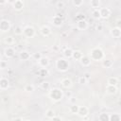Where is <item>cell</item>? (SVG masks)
I'll return each mask as SVG.
<instances>
[{"label":"cell","instance_id":"cell-19","mask_svg":"<svg viewBox=\"0 0 121 121\" xmlns=\"http://www.w3.org/2000/svg\"><path fill=\"white\" fill-rule=\"evenodd\" d=\"M19 57H20L21 60H28V59L30 58V54H29L27 51H22V52L20 53Z\"/></svg>","mask_w":121,"mask_h":121},{"label":"cell","instance_id":"cell-35","mask_svg":"<svg viewBox=\"0 0 121 121\" xmlns=\"http://www.w3.org/2000/svg\"><path fill=\"white\" fill-rule=\"evenodd\" d=\"M72 1H73V4L76 7H80L83 3V0H72Z\"/></svg>","mask_w":121,"mask_h":121},{"label":"cell","instance_id":"cell-17","mask_svg":"<svg viewBox=\"0 0 121 121\" xmlns=\"http://www.w3.org/2000/svg\"><path fill=\"white\" fill-rule=\"evenodd\" d=\"M61 85L64 88H70L72 86V81H71L70 78H63L61 80Z\"/></svg>","mask_w":121,"mask_h":121},{"label":"cell","instance_id":"cell-42","mask_svg":"<svg viewBox=\"0 0 121 121\" xmlns=\"http://www.w3.org/2000/svg\"><path fill=\"white\" fill-rule=\"evenodd\" d=\"M83 76H84V77H85L87 79H89V78H90V77H91V76H90V73H88V72H86V73H85Z\"/></svg>","mask_w":121,"mask_h":121},{"label":"cell","instance_id":"cell-41","mask_svg":"<svg viewBox=\"0 0 121 121\" xmlns=\"http://www.w3.org/2000/svg\"><path fill=\"white\" fill-rule=\"evenodd\" d=\"M116 27L121 28V20H117L116 21Z\"/></svg>","mask_w":121,"mask_h":121},{"label":"cell","instance_id":"cell-7","mask_svg":"<svg viewBox=\"0 0 121 121\" xmlns=\"http://www.w3.org/2000/svg\"><path fill=\"white\" fill-rule=\"evenodd\" d=\"M99 10H100L101 18L106 19V18H108V17L110 16V14H111V11H110V9H109L108 8H102V9H99Z\"/></svg>","mask_w":121,"mask_h":121},{"label":"cell","instance_id":"cell-38","mask_svg":"<svg viewBox=\"0 0 121 121\" xmlns=\"http://www.w3.org/2000/svg\"><path fill=\"white\" fill-rule=\"evenodd\" d=\"M84 18H85V16H84L83 14H81V13H79V14H78V15L76 16V19H77L78 21H81V20H84Z\"/></svg>","mask_w":121,"mask_h":121},{"label":"cell","instance_id":"cell-16","mask_svg":"<svg viewBox=\"0 0 121 121\" xmlns=\"http://www.w3.org/2000/svg\"><path fill=\"white\" fill-rule=\"evenodd\" d=\"M88 26V24L85 20H81V21H78V29H81V30H84L86 29Z\"/></svg>","mask_w":121,"mask_h":121},{"label":"cell","instance_id":"cell-9","mask_svg":"<svg viewBox=\"0 0 121 121\" xmlns=\"http://www.w3.org/2000/svg\"><path fill=\"white\" fill-rule=\"evenodd\" d=\"M8 87H9V80H8V78L2 77L1 79H0V89L1 90H6V89H8Z\"/></svg>","mask_w":121,"mask_h":121},{"label":"cell","instance_id":"cell-31","mask_svg":"<svg viewBox=\"0 0 121 121\" xmlns=\"http://www.w3.org/2000/svg\"><path fill=\"white\" fill-rule=\"evenodd\" d=\"M23 32H24V29H23L21 26H16V27L14 28V33L17 34V35L23 34Z\"/></svg>","mask_w":121,"mask_h":121},{"label":"cell","instance_id":"cell-44","mask_svg":"<svg viewBox=\"0 0 121 121\" xmlns=\"http://www.w3.org/2000/svg\"><path fill=\"white\" fill-rule=\"evenodd\" d=\"M66 95H67V97H68V98H70V97L72 96V94H71V92H67V93H66Z\"/></svg>","mask_w":121,"mask_h":121},{"label":"cell","instance_id":"cell-46","mask_svg":"<svg viewBox=\"0 0 121 121\" xmlns=\"http://www.w3.org/2000/svg\"><path fill=\"white\" fill-rule=\"evenodd\" d=\"M7 1H8L9 3H10V4H13V3H14L16 0H7Z\"/></svg>","mask_w":121,"mask_h":121},{"label":"cell","instance_id":"cell-30","mask_svg":"<svg viewBox=\"0 0 121 121\" xmlns=\"http://www.w3.org/2000/svg\"><path fill=\"white\" fill-rule=\"evenodd\" d=\"M46 116H47L48 118H51V119H52V118L55 116V112H54V111L51 110V109L47 110V111H46Z\"/></svg>","mask_w":121,"mask_h":121},{"label":"cell","instance_id":"cell-32","mask_svg":"<svg viewBox=\"0 0 121 121\" xmlns=\"http://www.w3.org/2000/svg\"><path fill=\"white\" fill-rule=\"evenodd\" d=\"M25 91L26 92H32V91H34V86L32 84H27L25 86Z\"/></svg>","mask_w":121,"mask_h":121},{"label":"cell","instance_id":"cell-25","mask_svg":"<svg viewBox=\"0 0 121 121\" xmlns=\"http://www.w3.org/2000/svg\"><path fill=\"white\" fill-rule=\"evenodd\" d=\"M37 74H39V76H41V77H45V76H47L48 71L46 70V68H45V67H43V68H41V69L38 71V73H37Z\"/></svg>","mask_w":121,"mask_h":121},{"label":"cell","instance_id":"cell-26","mask_svg":"<svg viewBox=\"0 0 121 121\" xmlns=\"http://www.w3.org/2000/svg\"><path fill=\"white\" fill-rule=\"evenodd\" d=\"M112 64H113V62L111 60H103V66L106 67V68H111L112 66Z\"/></svg>","mask_w":121,"mask_h":121},{"label":"cell","instance_id":"cell-13","mask_svg":"<svg viewBox=\"0 0 121 121\" xmlns=\"http://www.w3.org/2000/svg\"><path fill=\"white\" fill-rule=\"evenodd\" d=\"M48 63H49V60H48V58H46V57H42V58L39 60V64H40V66H42V67H46V66L48 65Z\"/></svg>","mask_w":121,"mask_h":121},{"label":"cell","instance_id":"cell-20","mask_svg":"<svg viewBox=\"0 0 121 121\" xmlns=\"http://www.w3.org/2000/svg\"><path fill=\"white\" fill-rule=\"evenodd\" d=\"M73 52H74V51H73L71 48H69V47L67 48V47H66V48L63 50V56H64L65 58H71V57L73 56Z\"/></svg>","mask_w":121,"mask_h":121},{"label":"cell","instance_id":"cell-45","mask_svg":"<svg viewBox=\"0 0 121 121\" xmlns=\"http://www.w3.org/2000/svg\"><path fill=\"white\" fill-rule=\"evenodd\" d=\"M52 120H61V118H60V117H58V116H54V117L52 118Z\"/></svg>","mask_w":121,"mask_h":121},{"label":"cell","instance_id":"cell-34","mask_svg":"<svg viewBox=\"0 0 121 121\" xmlns=\"http://www.w3.org/2000/svg\"><path fill=\"white\" fill-rule=\"evenodd\" d=\"M32 57L35 59V60H39L43 56H42V53H40V52H36V53H34L33 55H32Z\"/></svg>","mask_w":121,"mask_h":121},{"label":"cell","instance_id":"cell-18","mask_svg":"<svg viewBox=\"0 0 121 121\" xmlns=\"http://www.w3.org/2000/svg\"><path fill=\"white\" fill-rule=\"evenodd\" d=\"M106 90H107V93L110 94V95H114L116 93V91H117L116 86H114V85H108Z\"/></svg>","mask_w":121,"mask_h":121},{"label":"cell","instance_id":"cell-29","mask_svg":"<svg viewBox=\"0 0 121 121\" xmlns=\"http://www.w3.org/2000/svg\"><path fill=\"white\" fill-rule=\"evenodd\" d=\"M78 110H79V107L77 106L76 104H74V105H72V106L70 107V112H71L72 113H78Z\"/></svg>","mask_w":121,"mask_h":121},{"label":"cell","instance_id":"cell-14","mask_svg":"<svg viewBox=\"0 0 121 121\" xmlns=\"http://www.w3.org/2000/svg\"><path fill=\"white\" fill-rule=\"evenodd\" d=\"M88 112H89V110H88V108L87 107H85V106H82V107H79V110H78V114L80 115V116H86L87 114H88Z\"/></svg>","mask_w":121,"mask_h":121},{"label":"cell","instance_id":"cell-11","mask_svg":"<svg viewBox=\"0 0 121 121\" xmlns=\"http://www.w3.org/2000/svg\"><path fill=\"white\" fill-rule=\"evenodd\" d=\"M111 34H112V36H113L114 38H119V37L121 36V28L115 26L114 28H112V29L111 30Z\"/></svg>","mask_w":121,"mask_h":121},{"label":"cell","instance_id":"cell-23","mask_svg":"<svg viewBox=\"0 0 121 121\" xmlns=\"http://www.w3.org/2000/svg\"><path fill=\"white\" fill-rule=\"evenodd\" d=\"M82 56H83V55H82V53H81L79 50H76V51L73 52V56H72V57H73L74 59H76V60H80Z\"/></svg>","mask_w":121,"mask_h":121},{"label":"cell","instance_id":"cell-39","mask_svg":"<svg viewBox=\"0 0 121 121\" xmlns=\"http://www.w3.org/2000/svg\"><path fill=\"white\" fill-rule=\"evenodd\" d=\"M7 66H8V64H7V62L5 60H1L0 61V68L1 69H5Z\"/></svg>","mask_w":121,"mask_h":121},{"label":"cell","instance_id":"cell-33","mask_svg":"<svg viewBox=\"0 0 121 121\" xmlns=\"http://www.w3.org/2000/svg\"><path fill=\"white\" fill-rule=\"evenodd\" d=\"M4 42L6 43H8V44H11V43H13V42H14V40H13V38L12 37H6L5 38V40H4Z\"/></svg>","mask_w":121,"mask_h":121},{"label":"cell","instance_id":"cell-28","mask_svg":"<svg viewBox=\"0 0 121 121\" xmlns=\"http://www.w3.org/2000/svg\"><path fill=\"white\" fill-rule=\"evenodd\" d=\"M99 5H100L99 0H91V6H92V8L98 9L99 8Z\"/></svg>","mask_w":121,"mask_h":121},{"label":"cell","instance_id":"cell-49","mask_svg":"<svg viewBox=\"0 0 121 121\" xmlns=\"http://www.w3.org/2000/svg\"><path fill=\"white\" fill-rule=\"evenodd\" d=\"M53 49H54V50H58V46H54Z\"/></svg>","mask_w":121,"mask_h":121},{"label":"cell","instance_id":"cell-12","mask_svg":"<svg viewBox=\"0 0 121 121\" xmlns=\"http://www.w3.org/2000/svg\"><path fill=\"white\" fill-rule=\"evenodd\" d=\"M12 5H13V8L16 10H21L23 9V7H24V3H23L22 0H16Z\"/></svg>","mask_w":121,"mask_h":121},{"label":"cell","instance_id":"cell-48","mask_svg":"<svg viewBox=\"0 0 121 121\" xmlns=\"http://www.w3.org/2000/svg\"><path fill=\"white\" fill-rule=\"evenodd\" d=\"M5 3H6V0H0V4L1 5H4Z\"/></svg>","mask_w":121,"mask_h":121},{"label":"cell","instance_id":"cell-27","mask_svg":"<svg viewBox=\"0 0 121 121\" xmlns=\"http://www.w3.org/2000/svg\"><path fill=\"white\" fill-rule=\"evenodd\" d=\"M98 119L100 121H108L110 120V115H108L107 113H100V115L98 116Z\"/></svg>","mask_w":121,"mask_h":121},{"label":"cell","instance_id":"cell-24","mask_svg":"<svg viewBox=\"0 0 121 121\" xmlns=\"http://www.w3.org/2000/svg\"><path fill=\"white\" fill-rule=\"evenodd\" d=\"M110 120L112 121H119L121 120V115L118 113H112L110 115Z\"/></svg>","mask_w":121,"mask_h":121},{"label":"cell","instance_id":"cell-37","mask_svg":"<svg viewBox=\"0 0 121 121\" xmlns=\"http://www.w3.org/2000/svg\"><path fill=\"white\" fill-rule=\"evenodd\" d=\"M86 81H87V78H86L84 76H81V77L78 78V82H79V83H81V84L86 83Z\"/></svg>","mask_w":121,"mask_h":121},{"label":"cell","instance_id":"cell-15","mask_svg":"<svg viewBox=\"0 0 121 121\" xmlns=\"http://www.w3.org/2000/svg\"><path fill=\"white\" fill-rule=\"evenodd\" d=\"M52 22H53V24H54L55 26H60V25L62 24V19H61V17H60V16L56 15V16H54V17H53Z\"/></svg>","mask_w":121,"mask_h":121},{"label":"cell","instance_id":"cell-5","mask_svg":"<svg viewBox=\"0 0 121 121\" xmlns=\"http://www.w3.org/2000/svg\"><path fill=\"white\" fill-rule=\"evenodd\" d=\"M26 37H28V38H32L33 36H34V34H35V30H34V28L32 27V26H26L25 28H24V32H23Z\"/></svg>","mask_w":121,"mask_h":121},{"label":"cell","instance_id":"cell-36","mask_svg":"<svg viewBox=\"0 0 121 121\" xmlns=\"http://www.w3.org/2000/svg\"><path fill=\"white\" fill-rule=\"evenodd\" d=\"M49 82H46V81H44V82H43L42 84H41V87L43 88V89H45V90H47V89H49Z\"/></svg>","mask_w":121,"mask_h":121},{"label":"cell","instance_id":"cell-6","mask_svg":"<svg viewBox=\"0 0 121 121\" xmlns=\"http://www.w3.org/2000/svg\"><path fill=\"white\" fill-rule=\"evenodd\" d=\"M14 53H15V51H14V49H13L11 46H8V47L5 48V50H4V54H5V56H6L7 58H11V57H13V56H14Z\"/></svg>","mask_w":121,"mask_h":121},{"label":"cell","instance_id":"cell-22","mask_svg":"<svg viewBox=\"0 0 121 121\" xmlns=\"http://www.w3.org/2000/svg\"><path fill=\"white\" fill-rule=\"evenodd\" d=\"M92 16H93L95 19H99V18H101L99 9H95L92 11Z\"/></svg>","mask_w":121,"mask_h":121},{"label":"cell","instance_id":"cell-10","mask_svg":"<svg viewBox=\"0 0 121 121\" xmlns=\"http://www.w3.org/2000/svg\"><path fill=\"white\" fill-rule=\"evenodd\" d=\"M79 61H80V63H81L83 66H88V65H90V63H91V58L88 57V56H82L81 59L79 60Z\"/></svg>","mask_w":121,"mask_h":121},{"label":"cell","instance_id":"cell-3","mask_svg":"<svg viewBox=\"0 0 121 121\" xmlns=\"http://www.w3.org/2000/svg\"><path fill=\"white\" fill-rule=\"evenodd\" d=\"M56 67L60 71H66L69 67L68 60H66L65 59H59L56 61Z\"/></svg>","mask_w":121,"mask_h":121},{"label":"cell","instance_id":"cell-43","mask_svg":"<svg viewBox=\"0 0 121 121\" xmlns=\"http://www.w3.org/2000/svg\"><path fill=\"white\" fill-rule=\"evenodd\" d=\"M70 101H71V103L75 104V103H76V98L73 97V96H71V97H70Z\"/></svg>","mask_w":121,"mask_h":121},{"label":"cell","instance_id":"cell-21","mask_svg":"<svg viewBox=\"0 0 121 121\" xmlns=\"http://www.w3.org/2000/svg\"><path fill=\"white\" fill-rule=\"evenodd\" d=\"M117 83H118V79L115 77H110L108 78V85H114V86H116Z\"/></svg>","mask_w":121,"mask_h":121},{"label":"cell","instance_id":"cell-2","mask_svg":"<svg viewBox=\"0 0 121 121\" xmlns=\"http://www.w3.org/2000/svg\"><path fill=\"white\" fill-rule=\"evenodd\" d=\"M62 91L60 89H58V88H54L50 91L49 93V96L54 100V101H60L61 98H62Z\"/></svg>","mask_w":121,"mask_h":121},{"label":"cell","instance_id":"cell-8","mask_svg":"<svg viewBox=\"0 0 121 121\" xmlns=\"http://www.w3.org/2000/svg\"><path fill=\"white\" fill-rule=\"evenodd\" d=\"M40 31H41V33L43 34V36H45V37H47V36H49V35L51 34V29H50V27L47 26H43L41 27Z\"/></svg>","mask_w":121,"mask_h":121},{"label":"cell","instance_id":"cell-40","mask_svg":"<svg viewBox=\"0 0 121 121\" xmlns=\"http://www.w3.org/2000/svg\"><path fill=\"white\" fill-rule=\"evenodd\" d=\"M57 8H58V9H63V8H64V3H63L62 1H59V2L57 3Z\"/></svg>","mask_w":121,"mask_h":121},{"label":"cell","instance_id":"cell-4","mask_svg":"<svg viewBox=\"0 0 121 121\" xmlns=\"http://www.w3.org/2000/svg\"><path fill=\"white\" fill-rule=\"evenodd\" d=\"M10 28V22L9 20H1L0 22V30L2 32H6V31H9Z\"/></svg>","mask_w":121,"mask_h":121},{"label":"cell","instance_id":"cell-1","mask_svg":"<svg viewBox=\"0 0 121 121\" xmlns=\"http://www.w3.org/2000/svg\"><path fill=\"white\" fill-rule=\"evenodd\" d=\"M90 58L93 60H100L104 58V53L100 48L95 47L90 52Z\"/></svg>","mask_w":121,"mask_h":121},{"label":"cell","instance_id":"cell-47","mask_svg":"<svg viewBox=\"0 0 121 121\" xmlns=\"http://www.w3.org/2000/svg\"><path fill=\"white\" fill-rule=\"evenodd\" d=\"M101 29H102V26H101V25L97 26V30H101Z\"/></svg>","mask_w":121,"mask_h":121}]
</instances>
